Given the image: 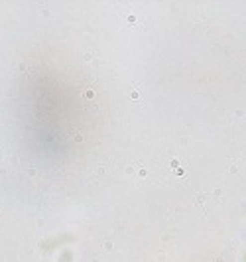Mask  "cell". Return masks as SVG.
Returning a JSON list of instances; mask_svg holds the SVG:
<instances>
[{
    "label": "cell",
    "mask_w": 246,
    "mask_h": 262,
    "mask_svg": "<svg viewBox=\"0 0 246 262\" xmlns=\"http://www.w3.org/2000/svg\"><path fill=\"white\" fill-rule=\"evenodd\" d=\"M209 203H215V199H209L207 193H199V195H197V207L203 211L205 215L209 213Z\"/></svg>",
    "instance_id": "1"
},
{
    "label": "cell",
    "mask_w": 246,
    "mask_h": 262,
    "mask_svg": "<svg viewBox=\"0 0 246 262\" xmlns=\"http://www.w3.org/2000/svg\"><path fill=\"white\" fill-rule=\"evenodd\" d=\"M175 174H177V175H183V174H185V170H183V168H175Z\"/></svg>",
    "instance_id": "2"
}]
</instances>
